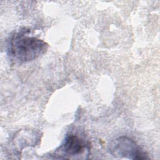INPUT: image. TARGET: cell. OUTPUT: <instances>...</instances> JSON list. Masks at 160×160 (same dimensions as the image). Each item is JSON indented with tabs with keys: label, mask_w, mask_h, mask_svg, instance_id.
<instances>
[{
	"label": "cell",
	"mask_w": 160,
	"mask_h": 160,
	"mask_svg": "<svg viewBox=\"0 0 160 160\" xmlns=\"http://www.w3.org/2000/svg\"><path fill=\"white\" fill-rule=\"evenodd\" d=\"M48 48V44L43 40L17 32L10 38L8 54L11 60L23 63L39 58L47 51Z\"/></svg>",
	"instance_id": "6da1fadb"
},
{
	"label": "cell",
	"mask_w": 160,
	"mask_h": 160,
	"mask_svg": "<svg viewBox=\"0 0 160 160\" xmlns=\"http://www.w3.org/2000/svg\"><path fill=\"white\" fill-rule=\"evenodd\" d=\"M90 146L88 141L78 135H67L62 144L56 151V155L65 159H86L89 154Z\"/></svg>",
	"instance_id": "7a4b0ae2"
},
{
	"label": "cell",
	"mask_w": 160,
	"mask_h": 160,
	"mask_svg": "<svg viewBox=\"0 0 160 160\" xmlns=\"http://www.w3.org/2000/svg\"><path fill=\"white\" fill-rule=\"evenodd\" d=\"M109 152L115 157L131 159H144L148 158L136 142L126 136H121L114 139L109 146Z\"/></svg>",
	"instance_id": "3957f363"
}]
</instances>
